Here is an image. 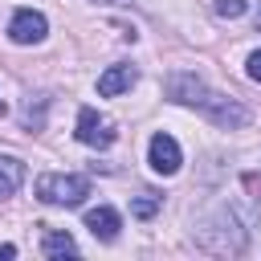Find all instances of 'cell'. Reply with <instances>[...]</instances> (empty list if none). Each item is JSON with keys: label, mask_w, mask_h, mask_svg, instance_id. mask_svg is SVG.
Here are the masks:
<instances>
[{"label": "cell", "mask_w": 261, "mask_h": 261, "mask_svg": "<svg viewBox=\"0 0 261 261\" xmlns=\"http://www.w3.org/2000/svg\"><path fill=\"white\" fill-rule=\"evenodd\" d=\"M167 98L179 102V106H196V110H204L216 126H228V130L249 122V110H245L237 98L208 90L204 77H196V73H188V69H175V73L167 77Z\"/></svg>", "instance_id": "obj_1"}, {"label": "cell", "mask_w": 261, "mask_h": 261, "mask_svg": "<svg viewBox=\"0 0 261 261\" xmlns=\"http://www.w3.org/2000/svg\"><path fill=\"white\" fill-rule=\"evenodd\" d=\"M90 196V179L73 171H45L37 175V200L49 208H82Z\"/></svg>", "instance_id": "obj_2"}, {"label": "cell", "mask_w": 261, "mask_h": 261, "mask_svg": "<svg viewBox=\"0 0 261 261\" xmlns=\"http://www.w3.org/2000/svg\"><path fill=\"white\" fill-rule=\"evenodd\" d=\"M196 241H200V249H208V253H228V257H237V253H245V228L237 224V216H232V208H220L216 216H212V224L208 228H196Z\"/></svg>", "instance_id": "obj_3"}, {"label": "cell", "mask_w": 261, "mask_h": 261, "mask_svg": "<svg viewBox=\"0 0 261 261\" xmlns=\"http://www.w3.org/2000/svg\"><path fill=\"white\" fill-rule=\"evenodd\" d=\"M77 143H86V147H110L114 139H118V130H114V122L106 118V114H98L94 106H82L77 110Z\"/></svg>", "instance_id": "obj_4"}, {"label": "cell", "mask_w": 261, "mask_h": 261, "mask_svg": "<svg viewBox=\"0 0 261 261\" xmlns=\"http://www.w3.org/2000/svg\"><path fill=\"white\" fill-rule=\"evenodd\" d=\"M45 33H49V20L37 8H16L12 20H8V41L12 45H41Z\"/></svg>", "instance_id": "obj_5"}, {"label": "cell", "mask_w": 261, "mask_h": 261, "mask_svg": "<svg viewBox=\"0 0 261 261\" xmlns=\"http://www.w3.org/2000/svg\"><path fill=\"white\" fill-rule=\"evenodd\" d=\"M147 163H151L155 175H175L179 163H184V151H179V143L167 130H155L151 143H147Z\"/></svg>", "instance_id": "obj_6"}, {"label": "cell", "mask_w": 261, "mask_h": 261, "mask_svg": "<svg viewBox=\"0 0 261 261\" xmlns=\"http://www.w3.org/2000/svg\"><path fill=\"white\" fill-rule=\"evenodd\" d=\"M135 82H139V69L126 65V61H118V65H106V69L98 73V94H102V98H118V94H126Z\"/></svg>", "instance_id": "obj_7"}, {"label": "cell", "mask_w": 261, "mask_h": 261, "mask_svg": "<svg viewBox=\"0 0 261 261\" xmlns=\"http://www.w3.org/2000/svg\"><path fill=\"white\" fill-rule=\"evenodd\" d=\"M86 228L94 232V241H102V245H110V241H118V228H122V216L110 208V204H98V208H90L86 212Z\"/></svg>", "instance_id": "obj_8"}, {"label": "cell", "mask_w": 261, "mask_h": 261, "mask_svg": "<svg viewBox=\"0 0 261 261\" xmlns=\"http://www.w3.org/2000/svg\"><path fill=\"white\" fill-rule=\"evenodd\" d=\"M20 184H24V163L16 155H0V200L16 196Z\"/></svg>", "instance_id": "obj_9"}, {"label": "cell", "mask_w": 261, "mask_h": 261, "mask_svg": "<svg viewBox=\"0 0 261 261\" xmlns=\"http://www.w3.org/2000/svg\"><path fill=\"white\" fill-rule=\"evenodd\" d=\"M41 253H45V257H73L77 245H73L69 232H61V228H45V232H41Z\"/></svg>", "instance_id": "obj_10"}, {"label": "cell", "mask_w": 261, "mask_h": 261, "mask_svg": "<svg viewBox=\"0 0 261 261\" xmlns=\"http://www.w3.org/2000/svg\"><path fill=\"white\" fill-rule=\"evenodd\" d=\"M159 208H163V196H151V192H143V196L130 200V216H139V220H151Z\"/></svg>", "instance_id": "obj_11"}, {"label": "cell", "mask_w": 261, "mask_h": 261, "mask_svg": "<svg viewBox=\"0 0 261 261\" xmlns=\"http://www.w3.org/2000/svg\"><path fill=\"white\" fill-rule=\"evenodd\" d=\"M45 106H49V98H45V94H37V102H33V98L24 102V114H20V118H24V126H29V130H41V122H45Z\"/></svg>", "instance_id": "obj_12"}, {"label": "cell", "mask_w": 261, "mask_h": 261, "mask_svg": "<svg viewBox=\"0 0 261 261\" xmlns=\"http://www.w3.org/2000/svg\"><path fill=\"white\" fill-rule=\"evenodd\" d=\"M245 0H212V12L216 16H224V20H237V16H245Z\"/></svg>", "instance_id": "obj_13"}, {"label": "cell", "mask_w": 261, "mask_h": 261, "mask_svg": "<svg viewBox=\"0 0 261 261\" xmlns=\"http://www.w3.org/2000/svg\"><path fill=\"white\" fill-rule=\"evenodd\" d=\"M241 184H245L249 200H253V204L261 208V175H257V171H245V175H241Z\"/></svg>", "instance_id": "obj_14"}, {"label": "cell", "mask_w": 261, "mask_h": 261, "mask_svg": "<svg viewBox=\"0 0 261 261\" xmlns=\"http://www.w3.org/2000/svg\"><path fill=\"white\" fill-rule=\"evenodd\" d=\"M245 73H249L253 82H261V49H257V53H249V61H245Z\"/></svg>", "instance_id": "obj_15"}, {"label": "cell", "mask_w": 261, "mask_h": 261, "mask_svg": "<svg viewBox=\"0 0 261 261\" xmlns=\"http://www.w3.org/2000/svg\"><path fill=\"white\" fill-rule=\"evenodd\" d=\"M0 257H16V245H0Z\"/></svg>", "instance_id": "obj_16"}, {"label": "cell", "mask_w": 261, "mask_h": 261, "mask_svg": "<svg viewBox=\"0 0 261 261\" xmlns=\"http://www.w3.org/2000/svg\"><path fill=\"white\" fill-rule=\"evenodd\" d=\"M90 4H130V0H90Z\"/></svg>", "instance_id": "obj_17"}, {"label": "cell", "mask_w": 261, "mask_h": 261, "mask_svg": "<svg viewBox=\"0 0 261 261\" xmlns=\"http://www.w3.org/2000/svg\"><path fill=\"white\" fill-rule=\"evenodd\" d=\"M257 33H261V8H257Z\"/></svg>", "instance_id": "obj_18"}]
</instances>
